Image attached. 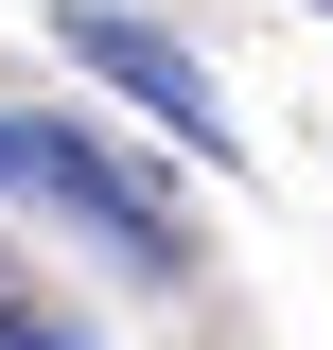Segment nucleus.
Wrapping results in <instances>:
<instances>
[{"mask_svg": "<svg viewBox=\"0 0 333 350\" xmlns=\"http://www.w3.org/2000/svg\"><path fill=\"white\" fill-rule=\"evenodd\" d=\"M0 193H18V158H0Z\"/></svg>", "mask_w": 333, "mask_h": 350, "instance_id": "20e7f679", "label": "nucleus"}, {"mask_svg": "<svg viewBox=\"0 0 333 350\" xmlns=\"http://www.w3.org/2000/svg\"><path fill=\"white\" fill-rule=\"evenodd\" d=\"M0 158H18V193H36V211L106 228L140 280H193V211H175V193L123 158V140H88V123H18V105H0Z\"/></svg>", "mask_w": 333, "mask_h": 350, "instance_id": "f257e3e1", "label": "nucleus"}, {"mask_svg": "<svg viewBox=\"0 0 333 350\" xmlns=\"http://www.w3.org/2000/svg\"><path fill=\"white\" fill-rule=\"evenodd\" d=\"M53 36H71V70H88V88H123V105H140L158 140H193V158H228V88H210L193 53L158 36V18H123V0H71Z\"/></svg>", "mask_w": 333, "mask_h": 350, "instance_id": "f03ea898", "label": "nucleus"}, {"mask_svg": "<svg viewBox=\"0 0 333 350\" xmlns=\"http://www.w3.org/2000/svg\"><path fill=\"white\" fill-rule=\"evenodd\" d=\"M0 280H18V262H0Z\"/></svg>", "mask_w": 333, "mask_h": 350, "instance_id": "39448f33", "label": "nucleus"}, {"mask_svg": "<svg viewBox=\"0 0 333 350\" xmlns=\"http://www.w3.org/2000/svg\"><path fill=\"white\" fill-rule=\"evenodd\" d=\"M298 18H333V0H298Z\"/></svg>", "mask_w": 333, "mask_h": 350, "instance_id": "7ed1b4c3", "label": "nucleus"}]
</instances>
